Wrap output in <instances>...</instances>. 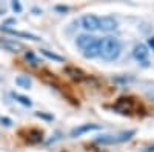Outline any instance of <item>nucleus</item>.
Returning a JSON list of instances; mask_svg holds the SVG:
<instances>
[{"label": "nucleus", "mask_w": 154, "mask_h": 152, "mask_svg": "<svg viewBox=\"0 0 154 152\" xmlns=\"http://www.w3.org/2000/svg\"><path fill=\"white\" fill-rule=\"evenodd\" d=\"M122 51V43L119 39L116 37H105L100 39V45H99V55L106 60V61H114L116 58H119Z\"/></svg>", "instance_id": "f257e3e1"}, {"label": "nucleus", "mask_w": 154, "mask_h": 152, "mask_svg": "<svg viewBox=\"0 0 154 152\" xmlns=\"http://www.w3.org/2000/svg\"><path fill=\"white\" fill-rule=\"evenodd\" d=\"M40 52H42L46 58H49V60H54V61H63V57H62V55L51 52V51H48V49H40Z\"/></svg>", "instance_id": "f8f14e48"}, {"label": "nucleus", "mask_w": 154, "mask_h": 152, "mask_svg": "<svg viewBox=\"0 0 154 152\" xmlns=\"http://www.w3.org/2000/svg\"><path fill=\"white\" fill-rule=\"evenodd\" d=\"M11 5H12V9H14V11H17V12L22 11V5H20L19 2H12Z\"/></svg>", "instance_id": "4468645a"}, {"label": "nucleus", "mask_w": 154, "mask_h": 152, "mask_svg": "<svg viewBox=\"0 0 154 152\" xmlns=\"http://www.w3.org/2000/svg\"><path fill=\"white\" fill-rule=\"evenodd\" d=\"M136 135V131L134 129H130V131H123L120 134H106V135H100L96 138L97 143H102V145H117V143H123V142H128Z\"/></svg>", "instance_id": "7ed1b4c3"}, {"label": "nucleus", "mask_w": 154, "mask_h": 152, "mask_svg": "<svg viewBox=\"0 0 154 152\" xmlns=\"http://www.w3.org/2000/svg\"><path fill=\"white\" fill-rule=\"evenodd\" d=\"M35 115L37 117H42V118H46V120H53V117H51V115H46V114H42V112H37Z\"/></svg>", "instance_id": "dca6fc26"}, {"label": "nucleus", "mask_w": 154, "mask_h": 152, "mask_svg": "<svg viewBox=\"0 0 154 152\" xmlns=\"http://www.w3.org/2000/svg\"><path fill=\"white\" fill-rule=\"evenodd\" d=\"M0 49L9 51V52H20L23 51V45L17 40L8 39V37H0Z\"/></svg>", "instance_id": "20e7f679"}, {"label": "nucleus", "mask_w": 154, "mask_h": 152, "mask_svg": "<svg viewBox=\"0 0 154 152\" xmlns=\"http://www.w3.org/2000/svg\"><path fill=\"white\" fill-rule=\"evenodd\" d=\"M11 97L14 98V100H17L19 103H22L23 106H31V105H32V101H31L28 97L20 95V94H17V92H11Z\"/></svg>", "instance_id": "9d476101"}, {"label": "nucleus", "mask_w": 154, "mask_h": 152, "mask_svg": "<svg viewBox=\"0 0 154 152\" xmlns=\"http://www.w3.org/2000/svg\"><path fill=\"white\" fill-rule=\"evenodd\" d=\"M100 128H102L100 124H94V123H89V124H80V126H77V128H74V129L69 132V135H71L72 138H77V137H80V135H83V134H86V132L99 131Z\"/></svg>", "instance_id": "423d86ee"}, {"label": "nucleus", "mask_w": 154, "mask_h": 152, "mask_svg": "<svg viewBox=\"0 0 154 152\" xmlns=\"http://www.w3.org/2000/svg\"><path fill=\"white\" fill-rule=\"evenodd\" d=\"M3 32L6 34H11V35H16V37H20V39H28V40H32V42H38L40 37L35 35V34H31V32H22V31H16V29H9V28H0Z\"/></svg>", "instance_id": "1a4fd4ad"}, {"label": "nucleus", "mask_w": 154, "mask_h": 152, "mask_svg": "<svg viewBox=\"0 0 154 152\" xmlns=\"http://www.w3.org/2000/svg\"><path fill=\"white\" fill-rule=\"evenodd\" d=\"M75 45L80 48L82 54L85 58H94L99 57V45H100V39L89 35V34H80L75 40Z\"/></svg>", "instance_id": "f03ea898"}, {"label": "nucleus", "mask_w": 154, "mask_h": 152, "mask_svg": "<svg viewBox=\"0 0 154 152\" xmlns=\"http://www.w3.org/2000/svg\"><path fill=\"white\" fill-rule=\"evenodd\" d=\"M82 28L89 31V32H94L99 29V17L93 16V14H88L82 17Z\"/></svg>", "instance_id": "6e6552de"}, {"label": "nucleus", "mask_w": 154, "mask_h": 152, "mask_svg": "<svg viewBox=\"0 0 154 152\" xmlns=\"http://www.w3.org/2000/svg\"><path fill=\"white\" fill-rule=\"evenodd\" d=\"M117 26H119L117 20H116L114 17H111V16H105V17L99 19V29L100 31L109 32V31H114Z\"/></svg>", "instance_id": "0eeeda50"}, {"label": "nucleus", "mask_w": 154, "mask_h": 152, "mask_svg": "<svg viewBox=\"0 0 154 152\" xmlns=\"http://www.w3.org/2000/svg\"><path fill=\"white\" fill-rule=\"evenodd\" d=\"M2 123H5L6 126H11V120H8V118H2Z\"/></svg>", "instance_id": "a211bd4d"}, {"label": "nucleus", "mask_w": 154, "mask_h": 152, "mask_svg": "<svg viewBox=\"0 0 154 152\" xmlns=\"http://www.w3.org/2000/svg\"><path fill=\"white\" fill-rule=\"evenodd\" d=\"M148 55H149V51L146 48V45L143 43H137L133 49V57L139 61V63H142V65H146L148 63Z\"/></svg>", "instance_id": "39448f33"}, {"label": "nucleus", "mask_w": 154, "mask_h": 152, "mask_svg": "<svg viewBox=\"0 0 154 152\" xmlns=\"http://www.w3.org/2000/svg\"><path fill=\"white\" fill-rule=\"evenodd\" d=\"M148 43H149V46H151V48L154 49V37H151V39L148 40Z\"/></svg>", "instance_id": "6ab92c4d"}, {"label": "nucleus", "mask_w": 154, "mask_h": 152, "mask_svg": "<svg viewBox=\"0 0 154 152\" xmlns=\"http://www.w3.org/2000/svg\"><path fill=\"white\" fill-rule=\"evenodd\" d=\"M68 6H63V5H57L56 6V11H59V12H68Z\"/></svg>", "instance_id": "2eb2a0df"}, {"label": "nucleus", "mask_w": 154, "mask_h": 152, "mask_svg": "<svg viewBox=\"0 0 154 152\" xmlns=\"http://www.w3.org/2000/svg\"><path fill=\"white\" fill-rule=\"evenodd\" d=\"M16 85L20 88H31V79L28 75H19L16 79Z\"/></svg>", "instance_id": "9b49d317"}, {"label": "nucleus", "mask_w": 154, "mask_h": 152, "mask_svg": "<svg viewBox=\"0 0 154 152\" xmlns=\"http://www.w3.org/2000/svg\"><path fill=\"white\" fill-rule=\"evenodd\" d=\"M142 152H154V146H148V148H143Z\"/></svg>", "instance_id": "f3484780"}, {"label": "nucleus", "mask_w": 154, "mask_h": 152, "mask_svg": "<svg viewBox=\"0 0 154 152\" xmlns=\"http://www.w3.org/2000/svg\"><path fill=\"white\" fill-rule=\"evenodd\" d=\"M25 57H26V60H29L31 61V65H38V60H37V57L32 54V52H26V54H25Z\"/></svg>", "instance_id": "ddd939ff"}]
</instances>
